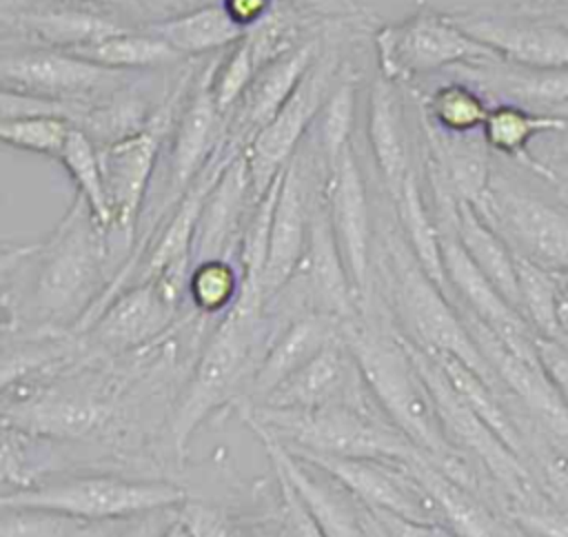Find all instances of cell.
<instances>
[{"instance_id":"6da1fadb","label":"cell","mask_w":568,"mask_h":537,"mask_svg":"<svg viewBox=\"0 0 568 537\" xmlns=\"http://www.w3.org/2000/svg\"><path fill=\"white\" fill-rule=\"evenodd\" d=\"M111 235L91 206L73 195L62 220L38 242L2 253L4 326L27 320L42 331H75L104 295Z\"/></svg>"},{"instance_id":"7a4b0ae2","label":"cell","mask_w":568,"mask_h":537,"mask_svg":"<svg viewBox=\"0 0 568 537\" xmlns=\"http://www.w3.org/2000/svg\"><path fill=\"white\" fill-rule=\"evenodd\" d=\"M342 337L355 357L375 406L386 419L444 473L468 486L470 470L455 453L457 448L446 439L430 391L402 331L373 324L359 311L342 324Z\"/></svg>"},{"instance_id":"3957f363","label":"cell","mask_w":568,"mask_h":537,"mask_svg":"<svg viewBox=\"0 0 568 537\" xmlns=\"http://www.w3.org/2000/svg\"><path fill=\"white\" fill-rule=\"evenodd\" d=\"M266 302L262 288L244 284L237 302L220 317L171 415V439L184 453L200 424L240 386L264 340Z\"/></svg>"},{"instance_id":"277c9868","label":"cell","mask_w":568,"mask_h":537,"mask_svg":"<svg viewBox=\"0 0 568 537\" xmlns=\"http://www.w3.org/2000/svg\"><path fill=\"white\" fill-rule=\"evenodd\" d=\"M242 415L251 430H262L293 450L399 462L424 455L384 413H371V408L344 404L275 408L251 404Z\"/></svg>"},{"instance_id":"5b68a950","label":"cell","mask_w":568,"mask_h":537,"mask_svg":"<svg viewBox=\"0 0 568 537\" xmlns=\"http://www.w3.org/2000/svg\"><path fill=\"white\" fill-rule=\"evenodd\" d=\"M386 275L402 335L430 353L462 359L488 384H495V375L473 342L457 304L419 266L402 233L386 242Z\"/></svg>"},{"instance_id":"8992f818","label":"cell","mask_w":568,"mask_h":537,"mask_svg":"<svg viewBox=\"0 0 568 537\" xmlns=\"http://www.w3.org/2000/svg\"><path fill=\"white\" fill-rule=\"evenodd\" d=\"M186 493L169 482H140L113 475H80L4 490L0 506L36 508L84 521H129L133 517L178 508Z\"/></svg>"},{"instance_id":"52a82bcc","label":"cell","mask_w":568,"mask_h":537,"mask_svg":"<svg viewBox=\"0 0 568 537\" xmlns=\"http://www.w3.org/2000/svg\"><path fill=\"white\" fill-rule=\"evenodd\" d=\"M379 75L393 84L450 71L462 64L499 60L486 44L466 33L448 13L415 11L375 33Z\"/></svg>"},{"instance_id":"ba28073f","label":"cell","mask_w":568,"mask_h":537,"mask_svg":"<svg viewBox=\"0 0 568 537\" xmlns=\"http://www.w3.org/2000/svg\"><path fill=\"white\" fill-rule=\"evenodd\" d=\"M217 55L220 53H215L204 62V67L193 71L178 102L173 122L164 140V189L149 235L155 231L160 220L175 206L184 191L195 182V178L204 171V166L211 162V158L226 138V118L220 113L211 89Z\"/></svg>"},{"instance_id":"9c48e42d","label":"cell","mask_w":568,"mask_h":537,"mask_svg":"<svg viewBox=\"0 0 568 537\" xmlns=\"http://www.w3.org/2000/svg\"><path fill=\"white\" fill-rule=\"evenodd\" d=\"M346 62L339 60L333 47L320 51L293 95L277 111V115L260 129L244 146V160L251 175L255 202L286 169L291 158L308 138L320 109L344 73Z\"/></svg>"},{"instance_id":"30bf717a","label":"cell","mask_w":568,"mask_h":537,"mask_svg":"<svg viewBox=\"0 0 568 537\" xmlns=\"http://www.w3.org/2000/svg\"><path fill=\"white\" fill-rule=\"evenodd\" d=\"M142 75L106 69L71 51L49 47L4 44L0 55L2 89L67 102H98Z\"/></svg>"},{"instance_id":"8fae6325","label":"cell","mask_w":568,"mask_h":537,"mask_svg":"<svg viewBox=\"0 0 568 537\" xmlns=\"http://www.w3.org/2000/svg\"><path fill=\"white\" fill-rule=\"evenodd\" d=\"M175 109L178 98L166 95V100L158 109L153 124L146 131L106 146H98L113 220L111 240H120L126 260L135 251L140 215L144 213V202L149 195L153 171L158 166L160 149L166 140Z\"/></svg>"},{"instance_id":"7c38bea8","label":"cell","mask_w":568,"mask_h":537,"mask_svg":"<svg viewBox=\"0 0 568 537\" xmlns=\"http://www.w3.org/2000/svg\"><path fill=\"white\" fill-rule=\"evenodd\" d=\"M324 180V164L313 144H302L282 171L275 200L266 266L262 273V293L268 304L297 271L311 229V213Z\"/></svg>"},{"instance_id":"4fadbf2b","label":"cell","mask_w":568,"mask_h":537,"mask_svg":"<svg viewBox=\"0 0 568 537\" xmlns=\"http://www.w3.org/2000/svg\"><path fill=\"white\" fill-rule=\"evenodd\" d=\"M475 206L513 253L544 268H568V213L493 175Z\"/></svg>"},{"instance_id":"5bb4252c","label":"cell","mask_w":568,"mask_h":537,"mask_svg":"<svg viewBox=\"0 0 568 537\" xmlns=\"http://www.w3.org/2000/svg\"><path fill=\"white\" fill-rule=\"evenodd\" d=\"M129 9L84 0H40L2 11L4 38L13 44L73 51L142 27Z\"/></svg>"},{"instance_id":"9a60e30c","label":"cell","mask_w":568,"mask_h":537,"mask_svg":"<svg viewBox=\"0 0 568 537\" xmlns=\"http://www.w3.org/2000/svg\"><path fill=\"white\" fill-rule=\"evenodd\" d=\"M408 351L430 391V397L435 402L442 428L446 433V439L455 448L470 450L490 473L497 482L504 484L513 495L526 497L528 493V473L521 466L519 457L501 442V437L459 397V393L453 388L450 379L446 377L439 362L424 351L422 346L413 344L406 337Z\"/></svg>"},{"instance_id":"2e32d148","label":"cell","mask_w":568,"mask_h":537,"mask_svg":"<svg viewBox=\"0 0 568 537\" xmlns=\"http://www.w3.org/2000/svg\"><path fill=\"white\" fill-rule=\"evenodd\" d=\"M293 450V448H291ZM308 462L324 468L339 484H344L366 508L406 517L413 521H437L442 515L413 477L406 462L399 459H373V457H342L295 450Z\"/></svg>"},{"instance_id":"e0dca14e","label":"cell","mask_w":568,"mask_h":537,"mask_svg":"<svg viewBox=\"0 0 568 537\" xmlns=\"http://www.w3.org/2000/svg\"><path fill=\"white\" fill-rule=\"evenodd\" d=\"M322 191L339 253L364 308L371 286L373 224L366 182L353 144H348L342 155L324 169Z\"/></svg>"},{"instance_id":"ac0fdd59","label":"cell","mask_w":568,"mask_h":537,"mask_svg":"<svg viewBox=\"0 0 568 537\" xmlns=\"http://www.w3.org/2000/svg\"><path fill=\"white\" fill-rule=\"evenodd\" d=\"M284 288L300 291L306 311L324 313L337 317L339 322H348L362 311L359 297L331 226L322 186L313 204L304 257Z\"/></svg>"},{"instance_id":"d6986e66","label":"cell","mask_w":568,"mask_h":537,"mask_svg":"<svg viewBox=\"0 0 568 537\" xmlns=\"http://www.w3.org/2000/svg\"><path fill=\"white\" fill-rule=\"evenodd\" d=\"M253 433L266 448L273 470L291 484L324 537H368L364 504L344 484L275 437L262 430Z\"/></svg>"},{"instance_id":"ffe728a7","label":"cell","mask_w":568,"mask_h":537,"mask_svg":"<svg viewBox=\"0 0 568 537\" xmlns=\"http://www.w3.org/2000/svg\"><path fill=\"white\" fill-rule=\"evenodd\" d=\"M453 20L504 62L546 71L568 69V27L501 13H462Z\"/></svg>"},{"instance_id":"44dd1931","label":"cell","mask_w":568,"mask_h":537,"mask_svg":"<svg viewBox=\"0 0 568 537\" xmlns=\"http://www.w3.org/2000/svg\"><path fill=\"white\" fill-rule=\"evenodd\" d=\"M320 51L322 38L320 33H315L297 47L262 64L255 71L235 111L226 120V138L244 149L246 142L260 129H264L286 104V100L293 95V91L311 69L315 58L320 55Z\"/></svg>"},{"instance_id":"7402d4cb","label":"cell","mask_w":568,"mask_h":537,"mask_svg":"<svg viewBox=\"0 0 568 537\" xmlns=\"http://www.w3.org/2000/svg\"><path fill=\"white\" fill-rule=\"evenodd\" d=\"M180 306L158 280H140L115 293L87 333L109 351H129L164 333Z\"/></svg>"},{"instance_id":"603a6c76","label":"cell","mask_w":568,"mask_h":537,"mask_svg":"<svg viewBox=\"0 0 568 537\" xmlns=\"http://www.w3.org/2000/svg\"><path fill=\"white\" fill-rule=\"evenodd\" d=\"M362 393H368V388L344 337H339L260 404L275 408H322L335 404L371 408V395L362 397Z\"/></svg>"},{"instance_id":"cb8c5ba5","label":"cell","mask_w":568,"mask_h":537,"mask_svg":"<svg viewBox=\"0 0 568 537\" xmlns=\"http://www.w3.org/2000/svg\"><path fill=\"white\" fill-rule=\"evenodd\" d=\"M462 313V320L477 344L479 353L488 362L495 379H501L519 399L526 402L530 411H535L544 422L555 428L559 435L568 437V408L559 395V391L550 384L544 368L532 366L530 362L521 359L517 353H513L497 335L495 331L484 324L477 315L470 311L457 306Z\"/></svg>"},{"instance_id":"d4e9b609","label":"cell","mask_w":568,"mask_h":537,"mask_svg":"<svg viewBox=\"0 0 568 537\" xmlns=\"http://www.w3.org/2000/svg\"><path fill=\"white\" fill-rule=\"evenodd\" d=\"M255 204L244 151L222 171L211 189L193 240V264L209 257H231L240 249L242 229Z\"/></svg>"},{"instance_id":"484cf974","label":"cell","mask_w":568,"mask_h":537,"mask_svg":"<svg viewBox=\"0 0 568 537\" xmlns=\"http://www.w3.org/2000/svg\"><path fill=\"white\" fill-rule=\"evenodd\" d=\"M337 317L306 311L291 317L271 340L264 355L257 359L251 377V395L255 399L268 397L291 375L306 366L315 355L342 337Z\"/></svg>"},{"instance_id":"4316f807","label":"cell","mask_w":568,"mask_h":537,"mask_svg":"<svg viewBox=\"0 0 568 537\" xmlns=\"http://www.w3.org/2000/svg\"><path fill=\"white\" fill-rule=\"evenodd\" d=\"M366 133L375 169L390 200H395L410 175V149L408 133L404 124V107L397 84L375 78L368 91V111H366Z\"/></svg>"},{"instance_id":"83f0119b","label":"cell","mask_w":568,"mask_h":537,"mask_svg":"<svg viewBox=\"0 0 568 537\" xmlns=\"http://www.w3.org/2000/svg\"><path fill=\"white\" fill-rule=\"evenodd\" d=\"M406 466L435 501L442 524L457 537H508L504 526L470 493V488L444 473L428 455H417L408 459Z\"/></svg>"},{"instance_id":"f1b7e54d","label":"cell","mask_w":568,"mask_h":537,"mask_svg":"<svg viewBox=\"0 0 568 537\" xmlns=\"http://www.w3.org/2000/svg\"><path fill=\"white\" fill-rule=\"evenodd\" d=\"M142 27L162 38L186 60L222 53L246 38V31L233 20L222 0H213L184 16Z\"/></svg>"},{"instance_id":"f546056e","label":"cell","mask_w":568,"mask_h":537,"mask_svg":"<svg viewBox=\"0 0 568 537\" xmlns=\"http://www.w3.org/2000/svg\"><path fill=\"white\" fill-rule=\"evenodd\" d=\"M455 233L475 262V266L490 280V284L521 313L519 280L515 266V253L506 240L486 222L475 204L457 200Z\"/></svg>"},{"instance_id":"4dcf8cb0","label":"cell","mask_w":568,"mask_h":537,"mask_svg":"<svg viewBox=\"0 0 568 537\" xmlns=\"http://www.w3.org/2000/svg\"><path fill=\"white\" fill-rule=\"evenodd\" d=\"M106 419V408L89 395H44L16 404V417L4 419L22 433L53 437H84Z\"/></svg>"},{"instance_id":"1f68e13d","label":"cell","mask_w":568,"mask_h":537,"mask_svg":"<svg viewBox=\"0 0 568 537\" xmlns=\"http://www.w3.org/2000/svg\"><path fill=\"white\" fill-rule=\"evenodd\" d=\"M399 233L404 235L408 249L413 251L419 266L433 277V282L444 288L450 297L444 257H442V237L433 209H428L426 197L422 193V184L415 171L406 178L399 195L393 200Z\"/></svg>"},{"instance_id":"d6a6232c","label":"cell","mask_w":568,"mask_h":537,"mask_svg":"<svg viewBox=\"0 0 568 537\" xmlns=\"http://www.w3.org/2000/svg\"><path fill=\"white\" fill-rule=\"evenodd\" d=\"M71 53L106 69L133 73H149L155 69L178 67L186 62V58H182L171 44H166L162 38L153 36L144 27L111 36L95 44L73 49Z\"/></svg>"},{"instance_id":"836d02e7","label":"cell","mask_w":568,"mask_h":537,"mask_svg":"<svg viewBox=\"0 0 568 537\" xmlns=\"http://www.w3.org/2000/svg\"><path fill=\"white\" fill-rule=\"evenodd\" d=\"M488 98L466 80L437 84L419 100V115L446 133H477L490 113Z\"/></svg>"},{"instance_id":"e575fe53","label":"cell","mask_w":568,"mask_h":537,"mask_svg":"<svg viewBox=\"0 0 568 537\" xmlns=\"http://www.w3.org/2000/svg\"><path fill=\"white\" fill-rule=\"evenodd\" d=\"M351 64L344 67L342 78L337 80L335 89L326 98L324 107L320 109L315 124L308 133L311 144L324 164L328 169L342 151L353 144L351 133H353V120H355V95H357V80L348 69Z\"/></svg>"},{"instance_id":"d590c367","label":"cell","mask_w":568,"mask_h":537,"mask_svg":"<svg viewBox=\"0 0 568 537\" xmlns=\"http://www.w3.org/2000/svg\"><path fill=\"white\" fill-rule=\"evenodd\" d=\"M568 120L548 113H535L517 104H493L484 122L486 144L508 158H526V146L537 133L566 129Z\"/></svg>"},{"instance_id":"8d00e7d4","label":"cell","mask_w":568,"mask_h":537,"mask_svg":"<svg viewBox=\"0 0 568 537\" xmlns=\"http://www.w3.org/2000/svg\"><path fill=\"white\" fill-rule=\"evenodd\" d=\"M426 351V348H424ZM430 353V351H428ZM439 366L444 368L446 377L450 379L453 388L459 393V397L501 437V442L515 453L519 455L521 450V437L517 426L513 424V419L506 415V411L501 408V404L497 402L495 393H493V384H488L479 373H475L470 366H466L462 359L450 357V355H439V353H430Z\"/></svg>"},{"instance_id":"74e56055","label":"cell","mask_w":568,"mask_h":537,"mask_svg":"<svg viewBox=\"0 0 568 537\" xmlns=\"http://www.w3.org/2000/svg\"><path fill=\"white\" fill-rule=\"evenodd\" d=\"M244 275L237 260L209 257L191 266L186 280V295L195 313L213 317L224 315L240 297Z\"/></svg>"},{"instance_id":"f35d334b","label":"cell","mask_w":568,"mask_h":537,"mask_svg":"<svg viewBox=\"0 0 568 537\" xmlns=\"http://www.w3.org/2000/svg\"><path fill=\"white\" fill-rule=\"evenodd\" d=\"M60 164L64 166L67 175L75 184V195H80L93 211L95 220L109 231L111 235V206L104 186V173L100 162L98 144L80 129H73L67 146L60 155Z\"/></svg>"},{"instance_id":"ab89813d","label":"cell","mask_w":568,"mask_h":537,"mask_svg":"<svg viewBox=\"0 0 568 537\" xmlns=\"http://www.w3.org/2000/svg\"><path fill=\"white\" fill-rule=\"evenodd\" d=\"M115 524L118 521H84L51 510L2 506L0 537H100L115 533Z\"/></svg>"},{"instance_id":"60d3db41","label":"cell","mask_w":568,"mask_h":537,"mask_svg":"<svg viewBox=\"0 0 568 537\" xmlns=\"http://www.w3.org/2000/svg\"><path fill=\"white\" fill-rule=\"evenodd\" d=\"M517 280H519V297H521V315L535 324V328L550 337L559 335V315H557V293L550 275L544 266L530 262L524 255L515 253Z\"/></svg>"},{"instance_id":"b9f144b4","label":"cell","mask_w":568,"mask_h":537,"mask_svg":"<svg viewBox=\"0 0 568 537\" xmlns=\"http://www.w3.org/2000/svg\"><path fill=\"white\" fill-rule=\"evenodd\" d=\"M73 129L64 118H16L0 122V140L13 149L60 160Z\"/></svg>"},{"instance_id":"7bdbcfd3","label":"cell","mask_w":568,"mask_h":537,"mask_svg":"<svg viewBox=\"0 0 568 537\" xmlns=\"http://www.w3.org/2000/svg\"><path fill=\"white\" fill-rule=\"evenodd\" d=\"M255 71H257V64L246 38L217 55L211 89H213L215 104L226 120L235 111L242 95L246 93Z\"/></svg>"},{"instance_id":"ee69618b","label":"cell","mask_w":568,"mask_h":537,"mask_svg":"<svg viewBox=\"0 0 568 537\" xmlns=\"http://www.w3.org/2000/svg\"><path fill=\"white\" fill-rule=\"evenodd\" d=\"M178 519L186 528L189 537H248L240 521L213 504L186 499L178 508Z\"/></svg>"},{"instance_id":"f6af8a7d","label":"cell","mask_w":568,"mask_h":537,"mask_svg":"<svg viewBox=\"0 0 568 537\" xmlns=\"http://www.w3.org/2000/svg\"><path fill=\"white\" fill-rule=\"evenodd\" d=\"M277 488H280V504H282V521H284V535L286 537H324L317 521L311 517L302 499L295 495L291 484L277 475Z\"/></svg>"},{"instance_id":"bcb514c9","label":"cell","mask_w":568,"mask_h":537,"mask_svg":"<svg viewBox=\"0 0 568 537\" xmlns=\"http://www.w3.org/2000/svg\"><path fill=\"white\" fill-rule=\"evenodd\" d=\"M371 510V508H368ZM388 537H457L448 526L437 521H413L382 510H371Z\"/></svg>"},{"instance_id":"7dc6e473","label":"cell","mask_w":568,"mask_h":537,"mask_svg":"<svg viewBox=\"0 0 568 537\" xmlns=\"http://www.w3.org/2000/svg\"><path fill=\"white\" fill-rule=\"evenodd\" d=\"M135 13H142V24L171 20L200 9L213 0H126Z\"/></svg>"},{"instance_id":"c3c4849f","label":"cell","mask_w":568,"mask_h":537,"mask_svg":"<svg viewBox=\"0 0 568 537\" xmlns=\"http://www.w3.org/2000/svg\"><path fill=\"white\" fill-rule=\"evenodd\" d=\"M293 9L322 18V20H348L362 16V4L357 0H282Z\"/></svg>"},{"instance_id":"681fc988","label":"cell","mask_w":568,"mask_h":537,"mask_svg":"<svg viewBox=\"0 0 568 537\" xmlns=\"http://www.w3.org/2000/svg\"><path fill=\"white\" fill-rule=\"evenodd\" d=\"M277 0H222L233 20L248 33L255 24H260Z\"/></svg>"},{"instance_id":"f907efd6","label":"cell","mask_w":568,"mask_h":537,"mask_svg":"<svg viewBox=\"0 0 568 537\" xmlns=\"http://www.w3.org/2000/svg\"><path fill=\"white\" fill-rule=\"evenodd\" d=\"M524 521L544 537H568V517L555 513H528Z\"/></svg>"},{"instance_id":"816d5d0a","label":"cell","mask_w":568,"mask_h":537,"mask_svg":"<svg viewBox=\"0 0 568 537\" xmlns=\"http://www.w3.org/2000/svg\"><path fill=\"white\" fill-rule=\"evenodd\" d=\"M546 473H548V484L552 488V495L559 501L564 515L568 517V473L559 466H548Z\"/></svg>"},{"instance_id":"f5cc1de1","label":"cell","mask_w":568,"mask_h":537,"mask_svg":"<svg viewBox=\"0 0 568 537\" xmlns=\"http://www.w3.org/2000/svg\"><path fill=\"white\" fill-rule=\"evenodd\" d=\"M364 513H366V530H368V537H388L386 530L382 528V524L377 521V517L364 506Z\"/></svg>"},{"instance_id":"db71d44e","label":"cell","mask_w":568,"mask_h":537,"mask_svg":"<svg viewBox=\"0 0 568 537\" xmlns=\"http://www.w3.org/2000/svg\"><path fill=\"white\" fill-rule=\"evenodd\" d=\"M162 537H189V533H186V528L180 524L178 515H175V519L169 524V528L162 533Z\"/></svg>"},{"instance_id":"11a10c76","label":"cell","mask_w":568,"mask_h":537,"mask_svg":"<svg viewBox=\"0 0 568 537\" xmlns=\"http://www.w3.org/2000/svg\"><path fill=\"white\" fill-rule=\"evenodd\" d=\"M548 2H552V0H532V4H548Z\"/></svg>"},{"instance_id":"9f6ffc18","label":"cell","mask_w":568,"mask_h":537,"mask_svg":"<svg viewBox=\"0 0 568 537\" xmlns=\"http://www.w3.org/2000/svg\"><path fill=\"white\" fill-rule=\"evenodd\" d=\"M561 27H568V20H566V22H561Z\"/></svg>"}]
</instances>
